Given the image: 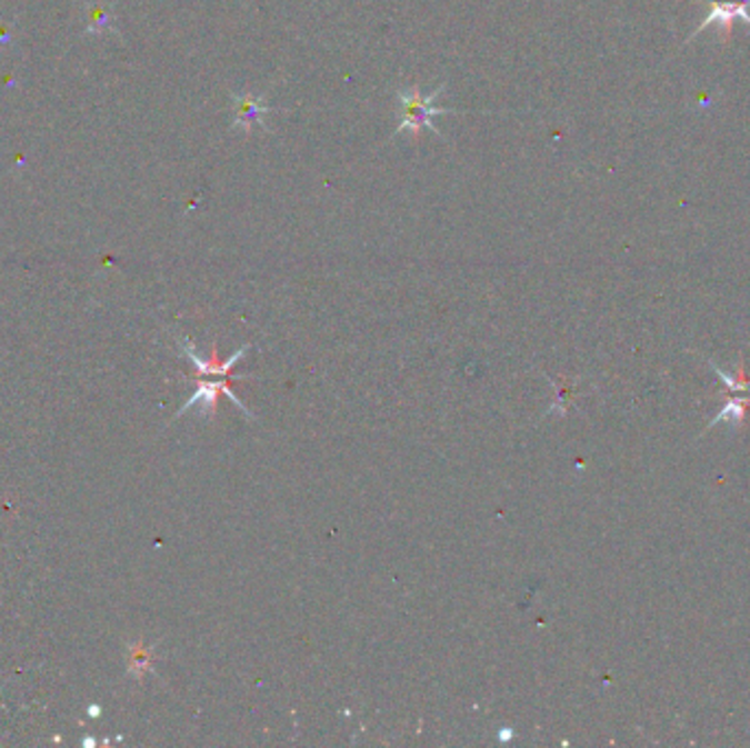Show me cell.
<instances>
[{
    "instance_id": "obj_3",
    "label": "cell",
    "mask_w": 750,
    "mask_h": 748,
    "mask_svg": "<svg viewBox=\"0 0 750 748\" xmlns=\"http://www.w3.org/2000/svg\"><path fill=\"white\" fill-rule=\"evenodd\" d=\"M233 106H236V119H233L236 130L252 132L254 126H261L263 130H268L266 114H270V108L263 94H252V92L233 94Z\"/></svg>"
},
{
    "instance_id": "obj_2",
    "label": "cell",
    "mask_w": 750,
    "mask_h": 748,
    "mask_svg": "<svg viewBox=\"0 0 750 748\" xmlns=\"http://www.w3.org/2000/svg\"><path fill=\"white\" fill-rule=\"evenodd\" d=\"M707 2H709V16L698 24V29L691 33L687 42L696 40L700 31L716 24L722 31V42L729 44L736 20H744L750 27V0H707Z\"/></svg>"
},
{
    "instance_id": "obj_1",
    "label": "cell",
    "mask_w": 750,
    "mask_h": 748,
    "mask_svg": "<svg viewBox=\"0 0 750 748\" xmlns=\"http://www.w3.org/2000/svg\"><path fill=\"white\" fill-rule=\"evenodd\" d=\"M441 92H443V86H439L430 94H423L417 86L398 90V101H400V108H402V119H400V126H398L396 134L409 132L413 137H419L423 130H430V132L439 134V130L432 123V119L437 114H446V110L434 103Z\"/></svg>"
}]
</instances>
